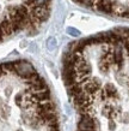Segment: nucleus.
<instances>
[{"mask_svg":"<svg viewBox=\"0 0 129 131\" xmlns=\"http://www.w3.org/2000/svg\"><path fill=\"white\" fill-rule=\"evenodd\" d=\"M0 131H60L49 85L26 60L0 63Z\"/></svg>","mask_w":129,"mask_h":131,"instance_id":"2","label":"nucleus"},{"mask_svg":"<svg viewBox=\"0 0 129 131\" xmlns=\"http://www.w3.org/2000/svg\"><path fill=\"white\" fill-rule=\"evenodd\" d=\"M62 78L77 113L75 131H129V28L70 43Z\"/></svg>","mask_w":129,"mask_h":131,"instance_id":"1","label":"nucleus"},{"mask_svg":"<svg viewBox=\"0 0 129 131\" xmlns=\"http://www.w3.org/2000/svg\"><path fill=\"white\" fill-rule=\"evenodd\" d=\"M75 4L105 16L129 19V0H72Z\"/></svg>","mask_w":129,"mask_h":131,"instance_id":"4","label":"nucleus"},{"mask_svg":"<svg viewBox=\"0 0 129 131\" xmlns=\"http://www.w3.org/2000/svg\"><path fill=\"white\" fill-rule=\"evenodd\" d=\"M53 0H0V43L37 31L50 16Z\"/></svg>","mask_w":129,"mask_h":131,"instance_id":"3","label":"nucleus"}]
</instances>
